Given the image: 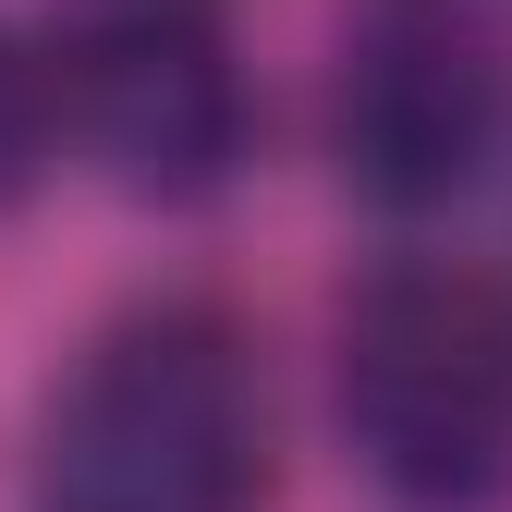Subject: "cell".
<instances>
[{
    "instance_id": "1",
    "label": "cell",
    "mask_w": 512,
    "mask_h": 512,
    "mask_svg": "<svg viewBox=\"0 0 512 512\" xmlns=\"http://www.w3.org/2000/svg\"><path fill=\"white\" fill-rule=\"evenodd\" d=\"M256 488H269V403L244 330L208 305L110 317L25 452L37 512H256Z\"/></svg>"
},
{
    "instance_id": "2",
    "label": "cell",
    "mask_w": 512,
    "mask_h": 512,
    "mask_svg": "<svg viewBox=\"0 0 512 512\" xmlns=\"http://www.w3.org/2000/svg\"><path fill=\"white\" fill-rule=\"evenodd\" d=\"M330 403L354 464L415 512H488L512 488V293L452 256L354 281L330 330Z\"/></svg>"
},
{
    "instance_id": "3",
    "label": "cell",
    "mask_w": 512,
    "mask_h": 512,
    "mask_svg": "<svg viewBox=\"0 0 512 512\" xmlns=\"http://www.w3.org/2000/svg\"><path fill=\"white\" fill-rule=\"evenodd\" d=\"M74 147L147 208H196L256 147V86L232 61L220 0H86L61 37Z\"/></svg>"
},
{
    "instance_id": "4",
    "label": "cell",
    "mask_w": 512,
    "mask_h": 512,
    "mask_svg": "<svg viewBox=\"0 0 512 512\" xmlns=\"http://www.w3.org/2000/svg\"><path fill=\"white\" fill-rule=\"evenodd\" d=\"M488 147H500V61L439 0H378L330 74V171L366 208L427 220L488 171Z\"/></svg>"
},
{
    "instance_id": "5",
    "label": "cell",
    "mask_w": 512,
    "mask_h": 512,
    "mask_svg": "<svg viewBox=\"0 0 512 512\" xmlns=\"http://www.w3.org/2000/svg\"><path fill=\"white\" fill-rule=\"evenodd\" d=\"M61 135H74V110H61V49H37V37L0 25V208H25L49 183Z\"/></svg>"
}]
</instances>
